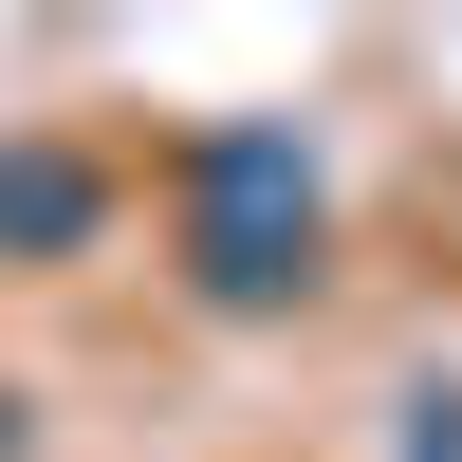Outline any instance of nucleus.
<instances>
[{"instance_id":"f03ea898","label":"nucleus","mask_w":462,"mask_h":462,"mask_svg":"<svg viewBox=\"0 0 462 462\" xmlns=\"http://www.w3.org/2000/svg\"><path fill=\"white\" fill-rule=\"evenodd\" d=\"M0 241H93V167L19 148V167H0Z\"/></svg>"},{"instance_id":"f257e3e1","label":"nucleus","mask_w":462,"mask_h":462,"mask_svg":"<svg viewBox=\"0 0 462 462\" xmlns=\"http://www.w3.org/2000/svg\"><path fill=\"white\" fill-rule=\"evenodd\" d=\"M204 296H241V315H259V296H296V222H315V204H296V148L278 130H222L204 148Z\"/></svg>"}]
</instances>
